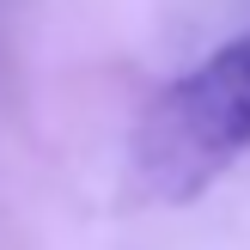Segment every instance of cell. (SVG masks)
Returning a JSON list of instances; mask_svg holds the SVG:
<instances>
[{"instance_id": "obj_1", "label": "cell", "mask_w": 250, "mask_h": 250, "mask_svg": "<svg viewBox=\"0 0 250 250\" xmlns=\"http://www.w3.org/2000/svg\"><path fill=\"white\" fill-rule=\"evenodd\" d=\"M250 153V31L159 85L128 141V165L153 202H195Z\"/></svg>"}]
</instances>
